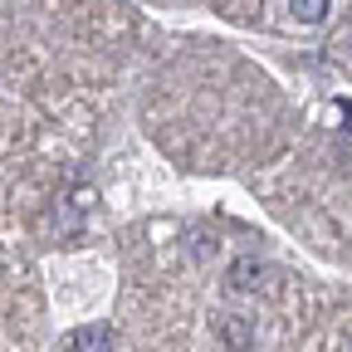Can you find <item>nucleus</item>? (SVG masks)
<instances>
[{"instance_id": "nucleus-1", "label": "nucleus", "mask_w": 352, "mask_h": 352, "mask_svg": "<svg viewBox=\"0 0 352 352\" xmlns=\"http://www.w3.org/2000/svg\"><path fill=\"white\" fill-rule=\"evenodd\" d=\"M74 352H113V328L108 323H83L74 333Z\"/></svg>"}, {"instance_id": "nucleus-2", "label": "nucleus", "mask_w": 352, "mask_h": 352, "mask_svg": "<svg viewBox=\"0 0 352 352\" xmlns=\"http://www.w3.org/2000/svg\"><path fill=\"white\" fill-rule=\"evenodd\" d=\"M289 15H294V20H303V25H318V20L328 15V0H294Z\"/></svg>"}]
</instances>
